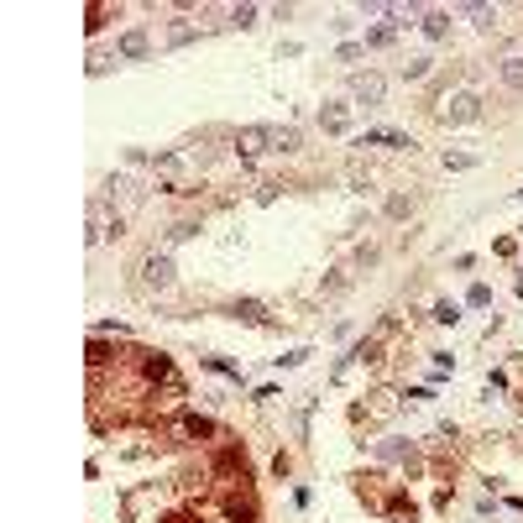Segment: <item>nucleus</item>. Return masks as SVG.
Returning <instances> with one entry per match:
<instances>
[{"label":"nucleus","mask_w":523,"mask_h":523,"mask_svg":"<svg viewBox=\"0 0 523 523\" xmlns=\"http://www.w3.org/2000/svg\"><path fill=\"white\" fill-rule=\"evenodd\" d=\"M241 152H299V131L293 126H246L236 137Z\"/></svg>","instance_id":"1"},{"label":"nucleus","mask_w":523,"mask_h":523,"mask_svg":"<svg viewBox=\"0 0 523 523\" xmlns=\"http://www.w3.org/2000/svg\"><path fill=\"white\" fill-rule=\"evenodd\" d=\"M382 95H387L382 74H356V79H351V100H361V105H382Z\"/></svg>","instance_id":"2"},{"label":"nucleus","mask_w":523,"mask_h":523,"mask_svg":"<svg viewBox=\"0 0 523 523\" xmlns=\"http://www.w3.org/2000/svg\"><path fill=\"white\" fill-rule=\"evenodd\" d=\"M481 115V100L476 95H455V100H445V120H476Z\"/></svg>","instance_id":"3"},{"label":"nucleus","mask_w":523,"mask_h":523,"mask_svg":"<svg viewBox=\"0 0 523 523\" xmlns=\"http://www.w3.org/2000/svg\"><path fill=\"white\" fill-rule=\"evenodd\" d=\"M356 146H413V142L403 137V131H361Z\"/></svg>","instance_id":"4"},{"label":"nucleus","mask_w":523,"mask_h":523,"mask_svg":"<svg viewBox=\"0 0 523 523\" xmlns=\"http://www.w3.org/2000/svg\"><path fill=\"white\" fill-rule=\"evenodd\" d=\"M146 283L168 288V283H173V262H168V257H146Z\"/></svg>","instance_id":"5"},{"label":"nucleus","mask_w":523,"mask_h":523,"mask_svg":"<svg viewBox=\"0 0 523 523\" xmlns=\"http://www.w3.org/2000/svg\"><path fill=\"white\" fill-rule=\"evenodd\" d=\"M120 52H126V58H142V52H146V32H126V37H120Z\"/></svg>","instance_id":"6"},{"label":"nucleus","mask_w":523,"mask_h":523,"mask_svg":"<svg viewBox=\"0 0 523 523\" xmlns=\"http://www.w3.org/2000/svg\"><path fill=\"white\" fill-rule=\"evenodd\" d=\"M502 84L507 89H523V58H507L502 63Z\"/></svg>","instance_id":"7"},{"label":"nucleus","mask_w":523,"mask_h":523,"mask_svg":"<svg viewBox=\"0 0 523 523\" xmlns=\"http://www.w3.org/2000/svg\"><path fill=\"white\" fill-rule=\"evenodd\" d=\"M424 32H429V37H445V32H450V16H445V11H429V16H424Z\"/></svg>","instance_id":"8"},{"label":"nucleus","mask_w":523,"mask_h":523,"mask_svg":"<svg viewBox=\"0 0 523 523\" xmlns=\"http://www.w3.org/2000/svg\"><path fill=\"white\" fill-rule=\"evenodd\" d=\"M319 120H325L330 131H345V126H351V115H345V105H330V110L319 115Z\"/></svg>","instance_id":"9"},{"label":"nucleus","mask_w":523,"mask_h":523,"mask_svg":"<svg viewBox=\"0 0 523 523\" xmlns=\"http://www.w3.org/2000/svg\"><path fill=\"white\" fill-rule=\"evenodd\" d=\"M466 16H471L476 26H492V21H498V11H492V6H466Z\"/></svg>","instance_id":"10"},{"label":"nucleus","mask_w":523,"mask_h":523,"mask_svg":"<svg viewBox=\"0 0 523 523\" xmlns=\"http://www.w3.org/2000/svg\"><path fill=\"white\" fill-rule=\"evenodd\" d=\"M435 319H439V325H455L461 314H455V304H439V309H435Z\"/></svg>","instance_id":"11"},{"label":"nucleus","mask_w":523,"mask_h":523,"mask_svg":"<svg viewBox=\"0 0 523 523\" xmlns=\"http://www.w3.org/2000/svg\"><path fill=\"white\" fill-rule=\"evenodd\" d=\"M403 74H408V79H424V74H429V58H413V63H408Z\"/></svg>","instance_id":"12"}]
</instances>
